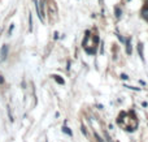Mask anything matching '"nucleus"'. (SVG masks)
<instances>
[{"instance_id":"f257e3e1","label":"nucleus","mask_w":148,"mask_h":142,"mask_svg":"<svg viewBox=\"0 0 148 142\" xmlns=\"http://www.w3.org/2000/svg\"><path fill=\"white\" fill-rule=\"evenodd\" d=\"M7 55H8V45H4L0 50V59L1 60H5L7 59Z\"/></svg>"},{"instance_id":"f03ea898","label":"nucleus","mask_w":148,"mask_h":142,"mask_svg":"<svg viewBox=\"0 0 148 142\" xmlns=\"http://www.w3.org/2000/svg\"><path fill=\"white\" fill-rule=\"evenodd\" d=\"M125 42H126V52H127V55H131V38L125 41Z\"/></svg>"},{"instance_id":"7ed1b4c3","label":"nucleus","mask_w":148,"mask_h":142,"mask_svg":"<svg viewBox=\"0 0 148 142\" xmlns=\"http://www.w3.org/2000/svg\"><path fill=\"white\" fill-rule=\"evenodd\" d=\"M143 47H144V46H143V43H139V45H138V51H139V55H140V57H142L143 60H144V53H143Z\"/></svg>"},{"instance_id":"20e7f679","label":"nucleus","mask_w":148,"mask_h":142,"mask_svg":"<svg viewBox=\"0 0 148 142\" xmlns=\"http://www.w3.org/2000/svg\"><path fill=\"white\" fill-rule=\"evenodd\" d=\"M53 78L56 80V82H57V84H60V85H64V84H65V81L62 80V78L60 77V76H53Z\"/></svg>"},{"instance_id":"39448f33","label":"nucleus","mask_w":148,"mask_h":142,"mask_svg":"<svg viewBox=\"0 0 148 142\" xmlns=\"http://www.w3.org/2000/svg\"><path fill=\"white\" fill-rule=\"evenodd\" d=\"M29 30H33V17H31V14H29Z\"/></svg>"},{"instance_id":"423d86ee","label":"nucleus","mask_w":148,"mask_h":142,"mask_svg":"<svg viewBox=\"0 0 148 142\" xmlns=\"http://www.w3.org/2000/svg\"><path fill=\"white\" fill-rule=\"evenodd\" d=\"M62 132H64V133H66V134H69V136H73L72 130H70V129L68 128V126H64V128H62Z\"/></svg>"},{"instance_id":"0eeeda50","label":"nucleus","mask_w":148,"mask_h":142,"mask_svg":"<svg viewBox=\"0 0 148 142\" xmlns=\"http://www.w3.org/2000/svg\"><path fill=\"white\" fill-rule=\"evenodd\" d=\"M114 12H116V17H117V18H120V17H121V13H122V12H121V9L118 8V7H116Z\"/></svg>"},{"instance_id":"6e6552de","label":"nucleus","mask_w":148,"mask_h":142,"mask_svg":"<svg viewBox=\"0 0 148 142\" xmlns=\"http://www.w3.org/2000/svg\"><path fill=\"white\" fill-rule=\"evenodd\" d=\"M142 14H143V17H144V18H147L148 20V8H144L142 11Z\"/></svg>"},{"instance_id":"1a4fd4ad","label":"nucleus","mask_w":148,"mask_h":142,"mask_svg":"<svg viewBox=\"0 0 148 142\" xmlns=\"http://www.w3.org/2000/svg\"><path fill=\"white\" fill-rule=\"evenodd\" d=\"M125 87H127V89H130V90H134V91H139V87H134V86H125Z\"/></svg>"},{"instance_id":"9d476101","label":"nucleus","mask_w":148,"mask_h":142,"mask_svg":"<svg viewBox=\"0 0 148 142\" xmlns=\"http://www.w3.org/2000/svg\"><path fill=\"white\" fill-rule=\"evenodd\" d=\"M86 52L87 53H95V50L94 48H86Z\"/></svg>"},{"instance_id":"9b49d317","label":"nucleus","mask_w":148,"mask_h":142,"mask_svg":"<svg viewBox=\"0 0 148 142\" xmlns=\"http://www.w3.org/2000/svg\"><path fill=\"white\" fill-rule=\"evenodd\" d=\"M95 138H96V141H98V142H103V139H101L100 137H99V134H98V133H95Z\"/></svg>"},{"instance_id":"f8f14e48","label":"nucleus","mask_w":148,"mask_h":142,"mask_svg":"<svg viewBox=\"0 0 148 142\" xmlns=\"http://www.w3.org/2000/svg\"><path fill=\"white\" fill-rule=\"evenodd\" d=\"M8 115H9V120L13 121V116H12V114H11V108H8Z\"/></svg>"},{"instance_id":"ddd939ff","label":"nucleus","mask_w":148,"mask_h":142,"mask_svg":"<svg viewBox=\"0 0 148 142\" xmlns=\"http://www.w3.org/2000/svg\"><path fill=\"white\" fill-rule=\"evenodd\" d=\"M81 129H82V133H83L84 136H87V132H86V128H84V125H82Z\"/></svg>"},{"instance_id":"4468645a","label":"nucleus","mask_w":148,"mask_h":142,"mask_svg":"<svg viewBox=\"0 0 148 142\" xmlns=\"http://www.w3.org/2000/svg\"><path fill=\"white\" fill-rule=\"evenodd\" d=\"M121 78H122V80H127L129 77H127V76L125 74V73H122V74H121Z\"/></svg>"},{"instance_id":"2eb2a0df","label":"nucleus","mask_w":148,"mask_h":142,"mask_svg":"<svg viewBox=\"0 0 148 142\" xmlns=\"http://www.w3.org/2000/svg\"><path fill=\"white\" fill-rule=\"evenodd\" d=\"M117 38L120 39V41H121V42H122V43L125 42V39H123V38H122V37H121V35H117Z\"/></svg>"},{"instance_id":"dca6fc26","label":"nucleus","mask_w":148,"mask_h":142,"mask_svg":"<svg viewBox=\"0 0 148 142\" xmlns=\"http://www.w3.org/2000/svg\"><path fill=\"white\" fill-rule=\"evenodd\" d=\"M13 28H14V26L11 25V28H9V34H12V30H13Z\"/></svg>"},{"instance_id":"f3484780","label":"nucleus","mask_w":148,"mask_h":142,"mask_svg":"<svg viewBox=\"0 0 148 142\" xmlns=\"http://www.w3.org/2000/svg\"><path fill=\"white\" fill-rule=\"evenodd\" d=\"M4 82V78H3V76H0V84H3Z\"/></svg>"},{"instance_id":"a211bd4d","label":"nucleus","mask_w":148,"mask_h":142,"mask_svg":"<svg viewBox=\"0 0 148 142\" xmlns=\"http://www.w3.org/2000/svg\"><path fill=\"white\" fill-rule=\"evenodd\" d=\"M47 142H48V141H47Z\"/></svg>"}]
</instances>
